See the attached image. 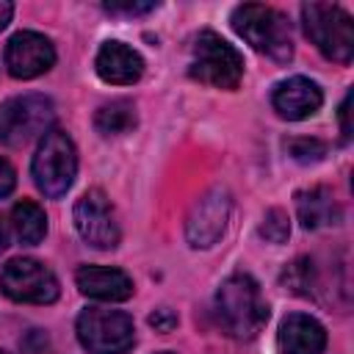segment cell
Segmentation results:
<instances>
[{
	"label": "cell",
	"instance_id": "cell-28",
	"mask_svg": "<svg viewBox=\"0 0 354 354\" xmlns=\"http://www.w3.org/2000/svg\"><path fill=\"white\" fill-rule=\"evenodd\" d=\"M0 354H8V351H3V348H0Z\"/></svg>",
	"mask_w": 354,
	"mask_h": 354
},
{
	"label": "cell",
	"instance_id": "cell-6",
	"mask_svg": "<svg viewBox=\"0 0 354 354\" xmlns=\"http://www.w3.org/2000/svg\"><path fill=\"white\" fill-rule=\"evenodd\" d=\"M77 340L88 354H124L136 343L133 318L111 307H88L75 324Z\"/></svg>",
	"mask_w": 354,
	"mask_h": 354
},
{
	"label": "cell",
	"instance_id": "cell-26",
	"mask_svg": "<svg viewBox=\"0 0 354 354\" xmlns=\"http://www.w3.org/2000/svg\"><path fill=\"white\" fill-rule=\"evenodd\" d=\"M8 246V227L3 224V218H0V252Z\"/></svg>",
	"mask_w": 354,
	"mask_h": 354
},
{
	"label": "cell",
	"instance_id": "cell-19",
	"mask_svg": "<svg viewBox=\"0 0 354 354\" xmlns=\"http://www.w3.org/2000/svg\"><path fill=\"white\" fill-rule=\"evenodd\" d=\"M260 232L266 235V241H271V243H282L288 235H290V224H288V216L282 213V210H268L266 213V218H263V227H260Z\"/></svg>",
	"mask_w": 354,
	"mask_h": 354
},
{
	"label": "cell",
	"instance_id": "cell-21",
	"mask_svg": "<svg viewBox=\"0 0 354 354\" xmlns=\"http://www.w3.org/2000/svg\"><path fill=\"white\" fill-rule=\"evenodd\" d=\"M14 185H17V171H14V166H11L6 158H0V199L8 196V194L14 191Z\"/></svg>",
	"mask_w": 354,
	"mask_h": 354
},
{
	"label": "cell",
	"instance_id": "cell-25",
	"mask_svg": "<svg viewBox=\"0 0 354 354\" xmlns=\"http://www.w3.org/2000/svg\"><path fill=\"white\" fill-rule=\"evenodd\" d=\"M11 14H14V6L8 0H0V30L11 22Z\"/></svg>",
	"mask_w": 354,
	"mask_h": 354
},
{
	"label": "cell",
	"instance_id": "cell-12",
	"mask_svg": "<svg viewBox=\"0 0 354 354\" xmlns=\"http://www.w3.org/2000/svg\"><path fill=\"white\" fill-rule=\"evenodd\" d=\"M321 102H324L321 86L310 77H301V75L277 83L274 91H271L274 111L288 122H299V119L313 116L321 108Z\"/></svg>",
	"mask_w": 354,
	"mask_h": 354
},
{
	"label": "cell",
	"instance_id": "cell-2",
	"mask_svg": "<svg viewBox=\"0 0 354 354\" xmlns=\"http://www.w3.org/2000/svg\"><path fill=\"white\" fill-rule=\"evenodd\" d=\"M232 28L235 33L252 44L257 53L271 55L274 61L285 64L293 58V39H290V22L282 11L260 3H243L232 11Z\"/></svg>",
	"mask_w": 354,
	"mask_h": 354
},
{
	"label": "cell",
	"instance_id": "cell-13",
	"mask_svg": "<svg viewBox=\"0 0 354 354\" xmlns=\"http://www.w3.org/2000/svg\"><path fill=\"white\" fill-rule=\"evenodd\" d=\"M77 290L97 301H124L133 296V279L113 266H80L75 271Z\"/></svg>",
	"mask_w": 354,
	"mask_h": 354
},
{
	"label": "cell",
	"instance_id": "cell-18",
	"mask_svg": "<svg viewBox=\"0 0 354 354\" xmlns=\"http://www.w3.org/2000/svg\"><path fill=\"white\" fill-rule=\"evenodd\" d=\"M94 124L102 136H122L130 127H136V108L127 100H113L97 111Z\"/></svg>",
	"mask_w": 354,
	"mask_h": 354
},
{
	"label": "cell",
	"instance_id": "cell-9",
	"mask_svg": "<svg viewBox=\"0 0 354 354\" xmlns=\"http://www.w3.org/2000/svg\"><path fill=\"white\" fill-rule=\"evenodd\" d=\"M72 221H75L77 235L88 246H94V249H113L119 243V221H116V213H113L111 202L105 199V194L97 191V188L86 191L75 202Z\"/></svg>",
	"mask_w": 354,
	"mask_h": 354
},
{
	"label": "cell",
	"instance_id": "cell-23",
	"mask_svg": "<svg viewBox=\"0 0 354 354\" xmlns=\"http://www.w3.org/2000/svg\"><path fill=\"white\" fill-rule=\"evenodd\" d=\"M149 324H152L155 329H160V332H169V329L177 324V318H174L169 310H158V313L149 315Z\"/></svg>",
	"mask_w": 354,
	"mask_h": 354
},
{
	"label": "cell",
	"instance_id": "cell-8",
	"mask_svg": "<svg viewBox=\"0 0 354 354\" xmlns=\"http://www.w3.org/2000/svg\"><path fill=\"white\" fill-rule=\"evenodd\" d=\"M0 290L11 301L53 304L58 299V279L41 260L14 257L0 268Z\"/></svg>",
	"mask_w": 354,
	"mask_h": 354
},
{
	"label": "cell",
	"instance_id": "cell-11",
	"mask_svg": "<svg viewBox=\"0 0 354 354\" xmlns=\"http://www.w3.org/2000/svg\"><path fill=\"white\" fill-rule=\"evenodd\" d=\"M6 69L17 80H30L53 69L55 64V47L44 33L36 30H19L6 44Z\"/></svg>",
	"mask_w": 354,
	"mask_h": 354
},
{
	"label": "cell",
	"instance_id": "cell-22",
	"mask_svg": "<svg viewBox=\"0 0 354 354\" xmlns=\"http://www.w3.org/2000/svg\"><path fill=\"white\" fill-rule=\"evenodd\" d=\"M152 8L155 3H105V11L111 14H147Z\"/></svg>",
	"mask_w": 354,
	"mask_h": 354
},
{
	"label": "cell",
	"instance_id": "cell-20",
	"mask_svg": "<svg viewBox=\"0 0 354 354\" xmlns=\"http://www.w3.org/2000/svg\"><path fill=\"white\" fill-rule=\"evenodd\" d=\"M288 149H290V155H293L296 160H301V163H307V160H321L324 152H326V147H324L321 141H315V138H293V141H288Z\"/></svg>",
	"mask_w": 354,
	"mask_h": 354
},
{
	"label": "cell",
	"instance_id": "cell-17",
	"mask_svg": "<svg viewBox=\"0 0 354 354\" xmlns=\"http://www.w3.org/2000/svg\"><path fill=\"white\" fill-rule=\"evenodd\" d=\"M8 227L11 232L17 235L19 243H28V246H36L44 241L47 235V216L44 210L30 202V199H22L11 207V216H8Z\"/></svg>",
	"mask_w": 354,
	"mask_h": 354
},
{
	"label": "cell",
	"instance_id": "cell-16",
	"mask_svg": "<svg viewBox=\"0 0 354 354\" xmlns=\"http://www.w3.org/2000/svg\"><path fill=\"white\" fill-rule=\"evenodd\" d=\"M296 210H299V221L307 230H321V227H332L340 221V205L335 202L332 191L324 185L299 191L296 194Z\"/></svg>",
	"mask_w": 354,
	"mask_h": 354
},
{
	"label": "cell",
	"instance_id": "cell-15",
	"mask_svg": "<svg viewBox=\"0 0 354 354\" xmlns=\"http://www.w3.org/2000/svg\"><path fill=\"white\" fill-rule=\"evenodd\" d=\"M94 69L111 86H130L144 75V58L124 41H105L97 50Z\"/></svg>",
	"mask_w": 354,
	"mask_h": 354
},
{
	"label": "cell",
	"instance_id": "cell-14",
	"mask_svg": "<svg viewBox=\"0 0 354 354\" xmlns=\"http://www.w3.org/2000/svg\"><path fill=\"white\" fill-rule=\"evenodd\" d=\"M277 346H279L282 354H324V348H326V329L313 315L290 313L279 324Z\"/></svg>",
	"mask_w": 354,
	"mask_h": 354
},
{
	"label": "cell",
	"instance_id": "cell-7",
	"mask_svg": "<svg viewBox=\"0 0 354 354\" xmlns=\"http://www.w3.org/2000/svg\"><path fill=\"white\" fill-rule=\"evenodd\" d=\"M53 102L44 94L11 97L0 105V141L6 147H22L36 136H44L53 124Z\"/></svg>",
	"mask_w": 354,
	"mask_h": 354
},
{
	"label": "cell",
	"instance_id": "cell-24",
	"mask_svg": "<svg viewBox=\"0 0 354 354\" xmlns=\"http://www.w3.org/2000/svg\"><path fill=\"white\" fill-rule=\"evenodd\" d=\"M340 127H343V138H348L351 136V127H348V97L340 105Z\"/></svg>",
	"mask_w": 354,
	"mask_h": 354
},
{
	"label": "cell",
	"instance_id": "cell-4",
	"mask_svg": "<svg viewBox=\"0 0 354 354\" xmlns=\"http://www.w3.org/2000/svg\"><path fill=\"white\" fill-rule=\"evenodd\" d=\"M30 171H33L36 188L44 196H50V199L64 196L72 188L75 174H77V152H75L72 138L64 130L50 127L36 147Z\"/></svg>",
	"mask_w": 354,
	"mask_h": 354
},
{
	"label": "cell",
	"instance_id": "cell-27",
	"mask_svg": "<svg viewBox=\"0 0 354 354\" xmlns=\"http://www.w3.org/2000/svg\"><path fill=\"white\" fill-rule=\"evenodd\" d=\"M158 354H171V351H158Z\"/></svg>",
	"mask_w": 354,
	"mask_h": 354
},
{
	"label": "cell",
	"instance_id": "cell-10",
	"mask_svg": "<svg viewBox=\"0 0 354 354\" xmlns=\"http://www.w3.org/2000/svg\"><path fill=\"white\" fill-rule=\"evenodd\" d=\"M232 210V199L224 188H210L207 194H202L196 199V205L191 207L188 218H185V238L194 249H207L213 246L224 230H227V218Z\"/></svg>",
	"mask_w": 354,
	"mask_h": 354
},
{
	"label": "cell",
	"instance_id": "cell-1",
	"mask_svg": "<svg viewBox=\"0 0 354 354\" xmlns=\"http://www.w3.org/2000/svg\"><path fill=\"white\" fill-rule=\"evenodd\" d=\"M216 321L235 340H249L266 326L268 304L260 293V285L249 274H232L218 285Z\"/></svg>",
	"mask_w": 354,
	"mask_h": 354
},
{
	"label": "cell",
	"instance_id": "cell-5",
	"mask_svg": "<svg viewBox=\"0 0 354 354\" xmlns=\"http://www.w3.org/2000/svg\"><path fill=\"white\" fill-rule=\"evenodd\" d=\"M188 75L213 88H238L243 77V55L216 30H202L194 41Z\"/></svg>",
	"mask_w": 354,
	"mask_h": 354
},
{
	"label": "cell",
	"instance_id": "cell-3",
	"mask_svg": "<svg viewBox=\"0 0 354 354\" xmlns=\"http://www.w3.org/2000/svg\"><path fill=\"white\" fill-rule=\"evenodd\" d=\"M301 22L307 39L324 58L335 64H348L354 58V22L346 8L332 3H304Z\"/></svg>",
	"mask_w": 354,
	"mask_h": 354
}]
</instances>
